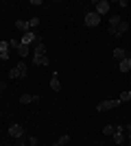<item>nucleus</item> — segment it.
Masks as SVG:
<instances>
[{
  "mask_svg": "<svg viewBox=\"0 0 131 146\" xmlns=\"http://www.w3.org/2000/svg\"><path fill=\"white\" fill-rule=\"evenodd\" d=\"M26 74H29V66H26L24 61H20L18 66H13L9 70V79H24Z\"/></svg>",
  "mask_w": 131,
  "mask_h": 146,
  "instance_id": "obj_1",
  "label": "nucleus"
},
{
  "mask_svg": "<svg viewBox=\"0 0 131 146\" xmlns=\"http://www.w3.org/2000/svg\"><path fill=\"white\" fill-rule=\"evenodd\" d=\"M83 24H85V26H90V29L98 26V24H100V15H98L96 11H90V13H85V20H83Z\"/></svg>",
  "mask_w": 131,
  "mask_h": 146,
  "instance_id": "obj_2",
  "label": "nucleus"
},
{
  "mask_svg": "<svg viewBox=\"0 0 131 146\" xmlns=\"http://www.w3.org/2000/svg\"><path fill=\"white\" fill-rule=\"evenodd\" d=\"M120 105L118 98H114V100H100L98 105H96V111H109V109H116Z\"/></svg>",
  "mask_w": 131,
  "mask_h": 146,
  "instance_id": "obj_3",
  "label": "nucleus"
},
{
  "mask_svg": "<svg viewBox=\"0 0 131 146\" xmlns=\"http://www.w3.org/2000/svg\"><path fill=\"white\" fill-rule=\"evenodd\" d=\"M37 39H42V37H39L35 31H29V33H24V35H22V39H20V42L24 44V46H31V44H37Z\"/></svg>",
  "mask_w": 131,
  "mask_h": 146,
  "instance_id": "obj_4",
  "label": "nucleus"
},
{
  "mask_svg": "<svg viewBox=\"0 0 131 146\" xmlns=\"http://www.w3.org/2000/svg\"><path fill=\"white\" fill-rule=\"evenodd\" d=\"M9 135L15 137V140H20V137H24V129L20 127V124H11L9 127Z\"/></svg>",
  "mask_w": 131,
  "mask_h": 146,
  "instance_id": "obj_5",
  "label": "nucleus"
},
{
  "mask_svg": "<svg viewBox=\"0 0 131 146\" xmlns=\"http://www.w3.org/2000/svg\"><path fill=\"white\" fill-rule=\"evenodd\" d=\"M118 24H120V18H118V15H112V18H109V26H107V33L114 35L116 29H118Z\"/></svg>",
  "mask_w": 131,
  "mask_h": 146,
  "instance_id": "obj_6",
  "label": "nucleus"
},
{
  "mask_svg": "<svg viewBox=\"0 0 131 146\" xmlns=\"http://www.w3.org/2000/svg\"><path fill=\"white\" fill-rule=\"evenodd\" d=\"M37 100H39V96H37V94H22V96H20V103H22V105L37 103Z\"/></svg>",
  "mask_w": 131,
  "mask_h": 146,
  "instance_id": "obj_7",
  "label": "nucleus"
},
{
  "mask_svg": "<svg viewBox=\"0 0 131 146\" xmlns=\"http://www.w3.org/2000/svg\"><path fill=\"white\" fill-rule=\"evenodd\" d=\"M107 11H109V2H107V0H98V2H96V13H98V15H105Z\"/></svg>",
  "mask_w": 131,
  "mask_h": 146,
  "instance_id": "obj_8",
  "label": "nucleus"
},
{
  "mask_svg": "<svg viewBox=\"0 0 131 146\" xmlns=\"http://www.w3.org/2000/svg\"><path fill=\"white\" fill-rule=\"evenodd\" d=\"M33 63L35 66H48L50 59H48V55H33Z\"/></svg>",
  "mask_w": 131,
  "mask_h": 146,
  "instance_id": "obj_9",
  "label": "nucleus"
},
{
  "mask_svg": "<svg viewBox=\"0 0 131 146\" xmlns=\"http://www.w3.org/2000/svg\"><path fill=\"white\" fill-rule=\"evenodd\" d=\"M50 90L53 92H61V81H59V74H53V79H50Z\"/></svg>",
  "mask_w": 131,
  "mask_h": 146,
  "instance_id": "obj_10",
  "label": "nucleus"
},
{
  "mask_svg": "<svg viewBox=\"0 0 131 146\" xmlns=\"http://www.w3.org/2000/svg\"><path fill=\"white\" fill-rule=\"evenodd\" d=\"M9 59V42H0V61Z\"/></svg>",
  "mask_w": 131,
  "mask_h": 146,
  "instance_id": "obj_11",
  "label": "nucleus"
},
{
  "mask_svg": "<svg viewBox=\"0 0 131 146\" xmlns=\"http://www.w3.org/2000/svg\"><path fill=\"white\" fill-rule=\"evenodd\" d=\"M127 31H129V22L120 20V24H118V29H116V33H114V35H116V37H120V35H125Z\"/></svg>",
  "mask_w": 131,
  "mask_h": 146,
  "instance_id": "obj_12",
  "label": "nucleus"
},
{
  "mask_svg": "<svg viewBox=\"0 0 131 146\" xmlns=\"http://www.w3.org/2000/svg\"><path fill=\"white\" fill-rule=\"evenodd\" d=\"M118 68H120V72H122V74H127L131 70V59H127V57H125V59H120Z\"/></svg>",
  "mask_w": 131,
  "mask_h": 146,
  "instance_id": "obj_13",
  "label": "nucleus"
},
{
  "mask_svg": "<svg viewBox=\"0 0 131 146\" xmlns=\"http://www.w3.org/2000/svg\"><path fill=\"white\" fill-rule=\"evenodd\" d=\"M15 29L20 31V33H29V22H24V20H18V22H15Z\"/></svg>",
  "mask_w": 131,
  "mask_h": 146,
  "instance_id": "obj_14",
  "label": "nucleus"
},
{
  "mask_svg": "<svg viewBox=\"0 0 131 146\" xmlns=\"http://www.w3.org/2000/svg\"><path fill=\"white\" fill-rule=\"evenodd\" d=\"M29 52H31V46H24V44H20V48H18V55L24 59V57H29Z\"/></svg>",
  "mask_w": 131,
  "mask_h": 146,
  "instance_id": "obj_15",
  "label": "nucleus"
},
{
  "mask_svg": "<svg viewBox=\"0 0 131 146\" xmlns=\"http://www.w3.org/2000/svg\"><path fill=\"white\" fill-rule=\"evenodd\" d=\"M118 100H120V105H122V103H129V100H131V90H125L118 96Z\"/></svg>",
  "mask_w": 131,
  "mask_h": 146,
  "instance_id": "obj_16",
  "label": "nucleus"
},
{
  "mask_svg": "<svg viewBox=\"0 0 131 146\" xmlns=\"http://www.w3.org/2000/svg\"><path fill=\"white\" fill-rule=\"evenodd\" d=\"M112 137H114V142H116L118 146H120V144H125V135H122V131H116Z\"/></svg>",
  "mask_w": 131,
  "mask_h": 146,
  "instance_id": "obj_17",
  "label": "nucleus"
},
{
  "mask_svg": "<svg viewBox=\"0 0 131 146\" xmlns=\"http://www.w3.org/2000/svg\"><path fill=\"white\" fill-rule=\"evenodd\" d=\"M35 55H46V44H44V42L35 44Z\"/></svg>",
  "mask_w": 131,
  "mask_h": 146,
  "instance_id": "obj_18",
  "label": "nucleus"
},
{
  "mask_svg": "<svg viewBox=\"0 0 131 146\" xmlns=\"http://www.w3.org/2000/svg\"><path fill=\"white\" fill-rule=\"evenodd\" d=\"M125 55H127V50L125 48H114V57H116V59H125Z\"/></svg>",
  "mask_w": 131,
  "mask_h": 146,
  "instance_id": "obj_19",
  "label": "nucleus"
},
{
  "mask_svg": "<svg viewBox=\"0 0 131 146\" xmlns=\"http://www.w3.org/2000/svg\"><path fill=\"white\" fill-rule=\"evenodd\" d=\"M68 142H70V135H61V137H59V140H57L53 146H66Z\"/></svg>",
  "mask_w": 131,
  "mask_h": 146,
  "instance_id": "obj_20",
  "label": "nucleus"
},
{
  "mask_svg": "<svg viewBox=\"0 0 131 146\" xmlns=\"http://www.w3.org/2000/svg\"><path fill=\"white\" fill-rule=\"evenodd\" d=\"M103 133L105 135H114L116 133V127H114V124H105V127H103Z\"/></svg>",
  "mask_w": 131,
  "mask_h": 146,
  "instance_id": "obj_21",
  "label": "nucleus"
},
{
  "mask_svg": "<svg viewBox=\"0 0 131 146\" xmlns=\"http://www.w3.org/2000/svg\"><path fill=\"white\" fill-rule=\"evenodd\" d=\"M37 26H39V18H31V22H29V29H37Z\"/></svg>",
  "mask_w": 131,
  "mask_h": 146,
  "instance_id": "obj_22",
  "label": "nucleus"
},
{
  "mask_svg": "<svg viewBox=\"0 0 131 146\" xmlns=\"http://www.w3.org/2000/svg\"><path fill=\"white\" fill-rule=\"evenodd\" d=\"M20 44H22V42H18V39H11V42H9V48H15V50H18V48H20Z\"/></svg>",
  "mask_w": 131,
  "mask_h": 146,
  "instance_id": "obj_23",
  "label": "nucleus"
},
{
  "mask_svg": "<svg viewBox=\"0 0 131 146\" xmlns=\"http://www.w3.org/2000/svg\"><path fill=\"white\" fill-rule=\"evenodd\" d=\"M29 144H31V146H37V144H39V140L35 137V135H33V137H29Z\"/></svg>",
  "mask_w": 131,
  "mask_h": 146,
  "instance_id": "obj_24",
  "label": "nucleus"
},
{
  "mask_svg": "<svg viewBox=\"0 0 131 146\" xmlns=\"http://www.w3.org/2000/svg\"><path fill=\"white\" fill-rule=\"evenodd\" d=\"M118 7H122V9H127V7H129V2H127V0H120V2H118Z\"/></svg>",
  "mask_w": 131,
  "mask_h": 146,
  "instance_id": "obj_25",
  "label": "nucleus"
},
{
  "mask_svg": "<svg viewBox=\"0 0 131 146\" xmlns=\"http://www.w3.org/2000/svg\"><path fill=\"white\" fill-rule=\"evenodd\" d=\"M18 146H26V140H24V137H20V140H18Z\"/></svg>",
  "mask_w": 131,
  "mask_h": 146,
  "instance_id": "obj_26",
  "label": "nucleus"
},
{
  "mask_svg": "<svg viewBox=\"0 0 131 146\" xmlns=\"http://www.w3.org/2000/svg\"><path fill=\"white\" fill-rule=\"evenodd\" d=\"M125 129H127V131H129V135H131V124H127V127H125Z\"/></svg>",
  "mask_w": 131,
  "mask_h": 146,
  "instance_id": "obj_27",
  "label": "nucleus"
},
{
  "mask_svg": "<svg viewBox=\"0 0 131 146\" xmlns=\"http://www.w3.org/2000/svg\"><path fill=\"white\" fill-rule=\"evenodd\" d=\"M0 90H5V83H0Z\"/></svg>",
  "mask_w": 131,
  "mask_h": 146,
  "instance_id": "obj_28",
  "label": "nucleus"
}]
</instances>
